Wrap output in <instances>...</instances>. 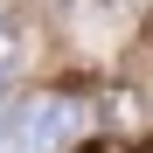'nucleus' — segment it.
Wrapping results in <instances>:
<instances>
[{
  "instance_id": "nucleus-1",
  "label": "nucleus",
  "mask_w": 153,
  "mask_h": 153,
  "mask_svg": "<svg viewBox=\"0 0 153 153\" xmlns=\"http://www.w3.org/2000/svg\"><path fill=\"white\" fill-rule=\"evenodd\" d=\"M76 132V105L49 97V105H21V111H0V153H49Z\"/></svg>"
},
{
  "instance_id": "nucleus-5",
  "label": "nucleus",
  "mask_w": 153,
  "mask_h": 153,
  "mask_svg": "<svg viewBox=\"0 0 153 153\" xmlns=\"http://www.w3.org/2000/svg\"><path fill=\"white\" fill-rule=\"evenodd\" d=\"M132 153H153V132H146V139H139V146H132Z\"/></svg>"
},
{
  "instance_id": "nucleus-3",
  "label": "nucleus",
  "mask_w": 153,
  "mask_h": 153,
  "mask_svg": "<svg viewBox=\"0 0 153 153\" xmlns=\"http://www.w3.org/2000/svg\"><path fill=\"white\" fill-rule=\"evenodd\" d=\"M76 153H118V146L111 139H91V146H76Z\"/></svg>"
},
{
  "instance_id": "nucleus-4",
  "label": "nucleus",
  "mask_w": 153,
  "mask_h": 153,
  "mask_svg": "<svg viewBox=\"0 0 153 153\" xmlns=\"http://www.w3.org/2000/svg\"><path fill=\"white\" fill-rule=\"evenodd\" d=\"M91 7H105V14H118V7H132V0H91Z\"/></svg>"
},
{
  "instance_id": "nucleus-2",
  "label": "nucleus",
  "mask_w": 153,
  "mask_h": 153,
  "mask_svg": "<svg viewBox=\"0 0 153 153\" xmlns=\"http://www.w3.org/2000/svg\"><path fill=\"white\" fill-rule=\"evenodd\" d=\"M28 56H35V21L21 14V7H0V97L21 84Z\"/></svg>"
}]
</instances>
